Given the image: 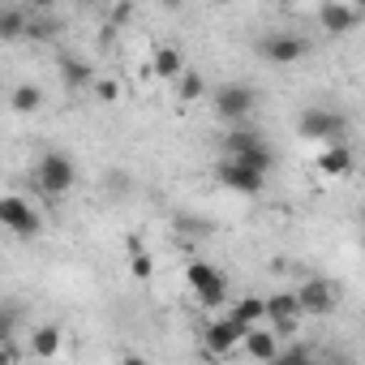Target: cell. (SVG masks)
Returning <instances> with one entry per match:
<instances>
[{
    "label": "cell",
    "instance_id": "5bb4252c",
    "mask_svg": "<svg viewBox=\"0 0 365 365\" xmlns=\"http://www.w3.org/2000/svg\"><path fill=\"white\" fill-rule=\"evenodd\" d=\"M318 22H322V31H327V35H344V31H352V26H356V9H352V5H344V0H327V5L318 9Z\"/></svg>",
    "mask_w": 365,
    "mask_h": 365
},
{
    "label": "cell",
    "instance_id": "ffe728a7",
    "mask_svg": "<svg viewBox=\"0 0 365 365\" xmlns=\"http://www.w3.org/2000/svg\"><path fill=\"white\" fill-rule=\"evenodd\" d=\"M26 31H31V26H26V14H22V9H5V14H0V35H5L9 43L22 39Z\"/></svg>",
    "mask_w": 365,
    "mask_h": 365
},
{
    "label": "cell",
    "instance_id": "603a6c76",
    "mask_svg": "<svg viewBox=\"0 0 365 365\" xmlns=\"http://www.w3.org/2000/svg\"><path fill=\"white\" fill-rule=\"evenodd\" d=\"M95 95H99V99H108V103H112V99H116V95H120V82H116V78H103V82H95Z\"/></svg>",
    "mask_w": 365,
    "mask_h": 365
},
{
    "label": "cell",
    "instance_id": "5b68a950",
    "mask_svg": "<svg viewBox=\"0 0 365 365\" xmlns=\"http://www.w3.org/2000/svg\"><path fill=\"white\" fill-rule=\"evenodd\" d=\"M185 284H190V292H194L202 305H224V301H228V279H224V271H215L211 262H190V267H185Z\"/></svg>",
    "mask_w": 365,
    "mask_h": 365
},
{
    "label": "cell",
    "instance_id": "44dd1931",
    "mask_svg": "<svg viewBox=\"0 0 365 365\" xmlns=\"http://www.w3.org/2000/svg\"><path fill=\"white\" fill-rule=\"evenodd\" d=\"M9 103H14V112H35V108L43 103V91H39V86H31V82H22V86L14 91V99H9Z\"/></svg>",
    "mask_w": 365,
    "mask_h": 365
},
{
    "label": "cell",
    "instance_id": "8fae6325",
    "mask_svg": "<svg viewBox=\"0 0 365 365\" xmlns=\"http://www.w3.org/2000/svg\"><path fill=\"white\" fill-rule=\"evenodd\" d=\"M262 56H267L271 65H297L301 56H309V43H305L301 35H271V39L262 43Z\"/></svg>",
    "mask_w": 365,
    "mask_h": 365
},
{
    "label": "cell",
    "instance_id": "ba28073f",
    "mask_svg": "<svg viewBox=\"0 0 365 365\" xmlns=\"http://www.w3.org/2000/svg\"><path fill=\"white\" fill-rule=\"evenodd\" d=\"M245 331H250V327L237 322L232 314L220 318V322H211V327H207V352H211V356H232V352H241Z\"/></svg>",
    "mask_w": 365,
    "mask_h": 365
},
{
    "label": "cell",
    "instance_id": "ac0fdd59",
    "mask_svg": "<svg viewBox=\"0 0 365 365\" xmlns=\"http://www.w3.org/2000/svg\"><path fill=\"white\" fill-rule=\"evenodd\" d=\"M232 318L245 322V327H262V322H267V301H262V297H241V301L232 305Z\"/></svg>",
    "mask_w": 365,
    "mask_h": 365
},
{
    "label": "cell",
    "instance_id": "7c38bea8",
    "mask_svg": "<svg viewBox=\"0 0 365 365\" xmlns=\"http://www.w3.org/2000/svg\"><path fill=\"white\" fill-rule=\"evenodd\" d=\"M314 168H318L322 176H348V172H352V146H348L344 138H339V142H327V146L318 150Z\"/></svg>",
    "mask_w": 365,
    "mask_h": 365
},
{
    "label": "cell",
    "instance_id": "484cf974",
    "mask_svg": "<svg viewBox=\"0 0 365 365\" xmlns=\"http://www.w3.org/2000/svg\"><path fill=\"white\" fill-rule=\"evenodd\" d=\"M180 5H185V0H163V9H180Z\"/></svg>",
    "mask_w": 365,
    "mask_h": 365
},
{
    "label": "cell",
    "instance_id": "4316f807",
    "mask_svg": "<svg viewBox=\"0 0 365 365\" xmlns=\"http://www.w3.org/2000/svg\"><path fill=\"white\" fill-rule=\"evenodd\" d=\"M356 9H365V0H356Z\"/></svg>",
    "mask_w": 365,
    "mask_h": 365
},
{
    "label": "cell",
    "instance_id": "d4e9b609",
    "mask_svg": "<svg viewBox=\"0 0 365 365\" xmlns=\"http://www.w3.org/2000/svg\"><path fill=\"white\" fill-rule=\"evenodd\" d=\"M35 9H52V5H61V0H31Z\"/></svg>",
    "mask_w": 365,
    "mask_h": 365
},
{
    "label": "cell",
    "instance_id": "8992f818",
    "mask_svg": "<svg viewBox=\"0 0 365 365\" xmlns=\"http://www.w3.org/2000/svg\"><path fill=\"white\" fill-rule=\"evenodd\" d=\"M297 129L309 142H339L344 138V116L331 112V108H309V112H301V125Z\"/></svg>",
    "mask_w": 365,
    "mask_h": 365
},
{
    "label": "cell",
    "instance_id": "9a60e30c",
    "mask_svg": "<svg viewBox=\"0 0 365 365\" xmlns=\"http://www.w3.org/2000/svg\"><path fill=\"white\" fill-rule=\"evenodd\" d=\"M150 73H155L159 82H176L180 73H185V56H180V48H155Z\"/></svg>",
    "mask_w": 365,
    "mask_h": 365
},
{
    "label": "cell",
    "instance_id": "e0dca14e",
    "mask_svg": "<svg viewBox=\"0 0 365 365\" xmlns=\"http://www.w3.org/2000/svg\"><path fill=\"white\" fill-rule=\"evenodd\" d=\"M61 82H65L69 91H86V86L95 82V73H91V65H86V61L65 56V61H61Z\"/></svg>",
    "mask_w": 365,
    "mask_h": 365
},
{
    "label": "cell",
    "instance_id": "52a82bcc",
    "mask_svg": "<svg viewBox=\"0 0 365 365\" xmlns=\"http://www.w3.org/2000/svg\"><path fill=\"white\" fill-rule=\"evenodd\" d=\"M0 224H5L14 237H35V232L43 228L39 211H35L26 198H18V194H9L5 202H0Z\"/></svg>",
    "mask_w": 365,
    "mask_h": 365
},
{
    "label": "cell",
    "instance_id": "7402d4cb",
    "mask_svg": "<svg viewBox=\"0 0 365 365\" xmlns=\"http://www.w3.org/2000/svg\"><path fill=\"white\" fill-rule=\"evenodd\" d=\"M129 271H133V279H150L155 275V258L142 245H129Z\"/></svg>",
    "mask_w": 365,
    "mask_h": 365
},
{
    "label": "cell",
    "instance_id": "277c9868",
    "mask_svg": "<svg viewBox=\"0 0 365 365\" xmlns=\"http://www.w3.org/2000/svg\"><path fill=\"white\" fill-rule=\"evenodd\" d=\"M211 103H215V116H220V120L245 125V120L254 116V108H258V95H254V86H245V82H224V86L211 91Z\"/></svg>",
    "mask_w": 365,
    "mask_h": 365
},
{
    "label": "cell",
    "instance_id": "3957f363",
    "mask_svg": "<svg viewBox=\"0 0 365 365\" xmlns=\"http://www.w3.org/2000/svg\"><path fill=\"white\" fill-rule=\"evenodd\" d=\"M224 155H237V159H245V163H254V168H262V172H271V168H275V150H271V142H267L258 129H250V120L228 129Z\"/></svg>",
    "mask_w": 365,
    "mask_h": 365
},
{
    "label": "cell",
    "instance_id": "7a4b0ae2",
    "mask_svg": "<svg viewBox=\"0 0 365 365\" xmlns=\"http://www.w3.org/2000/svg\"><path fill=\"white\" fill-rule=\"evenodd\" d=\"M267 176H271V172H262V168H254V163H245V159H237V155H224V159L215 163V180H220L228 194L258 198L262 185H267Z\"/></svg>",
    "mask_w": 365,
    "mask_h": 365
},
{
    "label": "cell",
    "instance_id": "cb8c5ba5",
    "mask_svg": "<svg viewBox=\"0 0 365 365\" xmlns=\"http://www.w3.org/2000/svg\"><path fill=\"white\" fill-rule=\"evenodd\" d=\"M288 361H309V348H279V356H275V365H288Z\"/></svg>",
    "mask_w": 365,
    "mask_h": 365
},
{
    "label": "cell",
    "instance_id": "6da1fadb",
    "mask_svg": "<svg viewBox=\"0 0 365 365\" xmlns=\"http://www.w3.org/2000/svg\"><path fill=\"white\" fill-rule=\"evenodd\" d=\"M35 185H39V194H48V198H65V194L78 185V168H73V159L61 155V150L39 155V163H35Z\"/></svg>",
    "mask_w": 365,
    "mask_h": 365
},
{
    "label": "cell",
    "instance_id": "9c48e42d",
    "mask_svg": "<svg viewBox=\"0 0 365 365\" xmlns=\"http://www.w3.org/2000/svg\"><path fill=\"white\" fill-rule=\"evenodd\" d=\"M301 318H305V309H301L297 292H275V297L267 301V322H271L279 335H297Z\"/></svg>",
    "mask_w": 365,
    "mask_h": 365
},
{
    "label": "cell",
    "instance_id": "d6986e66",
    "mask_svg": "<svg viewBox=\"0 0 365 365\" xmlns=\"http://www.w3.org/2000/svg\"><path fill=\"white\" fill-rule=\"evenodd\" d=\"M172 86H176V95H180V99H185V103H194V99H202V95H207V82H202L198 73H190V69H185V73H180V78H176Z\"/></svg>",
    "mask_w": 365,
    "mask_h": 365
},
{
    "label": "cell",
    "instance_id": "2e32d148",
    "mask_svg": "<svg viewBox=\"0 0 365 365\" xmlns=\"http://www.w3.org/2000/svg\"><path fill=\"white\" fill-rule=\"evenodd\" d=\"M31 356H39V361L61 356V327H35L31 331Z\"/></svg>",
    "mask_w": 365,
    "mask_h": 365
},
{
    "label": "cell",
    "instance_id": "30bf717a",
    "mask_svg": "<svg viewBox=\"0 0 365 365\" xmlns=\"http://www.w3.org/2000/svg\"><path fill=\"white\" fill-rule=\"evenodd\" d=\"M297 301H301L305 318H318V314H331V309H335L339 292H335L331 279H305V284L297 288Z\"/></svg>",
    "mask_w": 365,
    "mask_h": 365
},
{
    "label": "cell",
    "instance_id": "4fadbf2b",
    "mask_svg": "<svg viewBox=\"0 0 365 365\" xmlns=\"http://www.w3.org/2000/svg\"><path fill=\"white\" fill-rule=\"evenodd\" d=\"M241 352L250 356V361H275L279 356V331L271 327V331H262V327H250L245 331V344H241Z\"/></svg>",
    "mask_w": 365,
    "mask_h": 365
}]
</instances>
